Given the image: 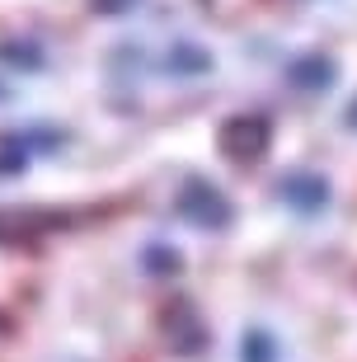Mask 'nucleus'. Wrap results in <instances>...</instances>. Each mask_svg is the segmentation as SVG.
I'll return each mask as SVG.
<instances>
[{
	"label": "nucleus",
	"instance_id": "obj_1",
	"mask_svg": "<svg viewBox=\"0 0 357 362\" xmlns=\"http://www.w3.org/2000/svg\"><path fill=\"white\" fill-rule=\"evenodd\" d=\"M216 146H221L226 160H264L268 146H273V122L264 113H235V118L221 122V132H216Z\"/></svg>",
	"mask_w": 357,
	"mask_h": 362
},
{
	"label": "nucleus",
	"instance_id": "obj_2",
	"mask_svg": "<svg viewBox=\"0 0 357 362\" xmlns=\"http://www.w3.org/2000/svg\"><path fill=\"white\" fill-rule=\"evenodd\" d=\"M179 216L184 221H193V226H202V230H221L226 221H230V202L221 198V188L216 184H202V179H193V184L179 193Z\"/></svg>",
	"mask_w": 357,
	"mask_h": 362
},
{
	"label": "nucleus",
	"instance_id": "obj_3",
	"mask_svg": "<svg viewBox=\"0 0 357 362\" xmlns=\"http://www.w3.org/2000/svg\"><path fill=\"white\" fill-rule=\"evenodd\" d=\"M291 81L301 85V90H324V85L334 81V62H324V57H305V62L291 66Z\"/></svg>",
	"mask_w": 357,
	"mask_h": 362
},
{
	"label": "nucleus",
	"instance_id": "obj_4",
	"mask_svg": "<svg viewBox=\"0 0 357 362\" xmlns=\"http://www.w3.org/2000/svg\"><path fill=\"white\" fill-rule=\"evenodd\" d=\"M282 198H291L296 207H320V202L329 198V188L320 184V179H282Z\"/></svg>",
	"mask_w": 357,
	"mask_h": 362
},
{
	"label": "nucleus",
	"instance_id": "obj_5",
	"mask_svg": "<svg viewBox=\"0 0 357 362\" xmlns=\"http://www.w3.org/2000/svg\"><path fill=\"white\" fill-rule=\"evenodd\" d=\"M240 362H278V344H273V339H268L264 329H254V334H245Z\"/></svg>",
	"mask_w": 357,
	"mask_h": 362
}]
</instances>
